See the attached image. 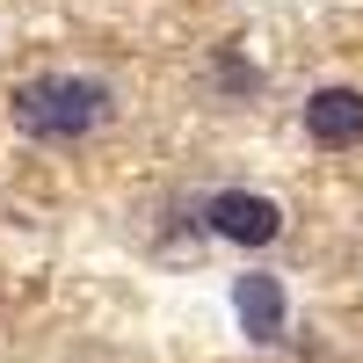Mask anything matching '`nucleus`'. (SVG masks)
<instances>
[{"mask_svg":"<svg viewBox=\"0 0 363 363\" xmlns=\"http://www.w3.org/2000/svg\"><path fill=\"white\" fill-rule=\"evenodd\" d=\"M306 138L320 153H356L363 145V87H349V80L313 87L306 95Z\"/></svg>","mask_w":363,"mask_h":363,"instance_id":"obj_3","label":"nucleus"},{"mask_svg":"<svg viewBox=\"0 0 363 363\" xmlns=\"http://www.w3.org/2000/svg\"><path fill=\"white\" fill-rule=\"evenodd\" d=\"M233 313H240V335L277 349L284 327H291V298H284V277H269V269H247V277H233Z\"/></svg>","mask_w":363,"mask_h":363,"instance_id":"obj_4","label":"nucleus"},{"mask_svg":"<svg viewBox=\"0 0 363 363\" xmlns=\"http://www.w3.org/2000/svg\"><path fill=\"white\" fill-rule=\"evenodd\" d=\"M116 116H124V95H116L109 73L51 66V73L15 80V95H8V124L22 138H37V145H87V138H102Z\"/></svg>","mask_w":363,"mask_h":363,"instance_id":"obj_1","label":"nucleus"},{"mask_svg":"<svg viewBox=\"0 0 363 363\" xmlns=\"http://www.w3.org/2000/svg\"><path fill=\"white\" fill-rule=\"evenodd\" d=\"M196 218L211 240H225V247H277L284 240V203L262 196V189H211L196 203Z\"/></svg>","mask_w":363,"mask_h":363,"instance_id":"obj_2","label":"nucleus"},{"mask_svg":"<svg viewBox=\"0 0 363 363\" xmlns=\"http://www.w3.org/2000/svg\"><path fill=\"white\" fill-rule=\"evenodd\" d=\"M211 87H218L225 102H255L269 80H262V66H255L240 44H218V51H211Z\"/></svg>","mask_w":363,"mask_h":363,"instance_id":"obj_5","label":"nucleus"}]
</instances>
